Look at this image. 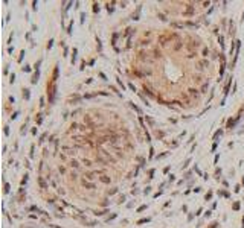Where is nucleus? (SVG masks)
<instances>
[{"instance_id": "8", "label": "nucleus", "mask_w": 244, "mask_h": 228, "mask_svg": "<svg viewBox=\"0 0 244 228\" xmlns=\"http://www.w3.org/2000/svg\"><path fill=\"white\" fill-rule=\"evenodd\" d=\"M83 163H84V164H86V166H92V163H90V161H89V160H86V158H84V160H83Z\"/></svg>"}, {"instance_id": "10", "label": "nucleus", "mask_w": 244, "mask_h": 228, "mask_svg": "<svg viewBox=\"0 0 244 228\" xmlns=\"http://www.w3.org/2000/svg\"><path fill=\"white\" fill-rule=\"evenodd\" d=\"M148 220H149V219H140L137 224H145V222H148Z\"/></svg>"}, {"instance_id": "5", "label": "nucleus", "mask_w": 244, "mask_h": 228, "mask_svg": "<svg viewBox=\"0 0 244 228\" xmlns=\"http://www.w3.org/2000/svg\"><path fill=\"white\" fill-rule=\"evenodd\" d=\"M23 96H25V99H29V90H25V93H23Z\"/></svg>"}, {"instance_id": "4", "label": "nucleus", "mask_w": 244, "mask_h": 228, "mask_svg": "<svg viewBox=\"0 0 244 228\" xmlns=\"http://www.w3.org/2000/svg\"><path fill=\"white\" fill-rule=\"evenodd\" d=\"M146 120H148V123H149V125H151V126H154V120H153L151 117H146Z\"/></svg>"}, {"instance_id": "9", "label": "nucleus", "mask_w": 244, "mask_h": 228, "mask_svg": "<svg viewBox=\"0 0 244 228\" xmlns=\"http://www.w3.org/2000/svg\"><path fill=\"white\" fill-rule=\"evenodd\" d=\"M40 184H41V187H43V188H46V182H44L41 178H40Z\"/></svg>"}, {"instance_id": "7", "label": "nucleus", "mask_w": 244, "mask_h": 228, "mask_svg": "<svg viewBox=\"0 0 244 228\" xmlns=\"http://www.w3.org/2000/svg\"><path fill=\"white\" fill-rule=\"evenodd\" d=\"M206 90H208V84H204V85L201 87V93H206Z\"/></svg>"}, {"instance_id": "1", "label": "nucleus", "mask_w": 244, "mask_h": 228, "mask_svg": "<svg viewBox=\"0 0 244 228\" xmlns=\"http://www.w3.org/2000/svg\"><path fill=\"white\" fill-rule=\"evenodd\" d=\"M101 181H102V182H104V184H108V182H110V178H108V176H105V175H104V176H101Z\"/></svg>"}, {"instance_id": "2", "label": "nucleus", "mask_w": 244, "mask_h": 228, "mask_svg": "<svg viewBox=\"0 0 244 228\" xmlns=\"http://www.w3.org/2000/svg\"><path fill=\"white\" fill-rule=\"evenodd\" d=\"M83 184H84V187H86V188H95V186H93V184H90V182H86V181H84Z\"/></svg>"}, {"instance_id": "11", "label": "nucleus", "mask_w": 244, "mask_h": 228, "mask_svg": "<svg viewBox=\"0 0 244 228\" xmlns=\"http://www.w3.org/2000/svg\"><path fill=\"white\" fill-rule=\"evenodd\" d=\"M87 178H89V180H93V178H95V175H93V174H89Z\"/></svg>"}, {"instance_id": "3", "label": "nucleus", "mask_w": 244, "mask_h": 228, "mask_svg": "<svg viewBox=\"0 0 244 228\" xmlns=\"http://www.w3.org/2000/svg\"><path fill=\"white\" fill-rule=\"evenodd\" d=\"M37 81H38V72H37V73L34 74V78H32V84H35Z\"/></svg>"}, {"instance_id": "6", "label": "nucleus", "mask_w": 244, "mask_h": 228, "mask_svg": "<svg viewBox=\"0 0 244 228\" xmlns=\"http://www.w3.org/2000/svg\"><path fill=\"white\" fill-rule=\"evenodd\" d=\"M70 166H72V167H78L79 164H78L76 161H75V160H73V161H70Z\"/></svg>"}]
</instances>
